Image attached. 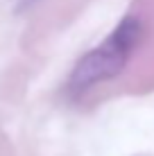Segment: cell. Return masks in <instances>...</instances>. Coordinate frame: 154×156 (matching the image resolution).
Masks as SVG:
<instances>
[{
	"instance_id": "obj_1",
	"label": "cell",
	"mask_w": 154,
	"mask_h": 156,
	"mask_svg": "<svg viewBox=\"0 0 154 156\" xmlns=\"http://www.w3.org/2000/svg\"><path fill=\"white\" fill-rule=\"evenodd\" d=\"M141 36H143L141 20L136 16L123 18L100 45L88 50L75 63L70 77H68L70 98H82L84 93H88L98 84L116 79L129 63V57L134 55Z\"/></svg>"
}]
</instances>
